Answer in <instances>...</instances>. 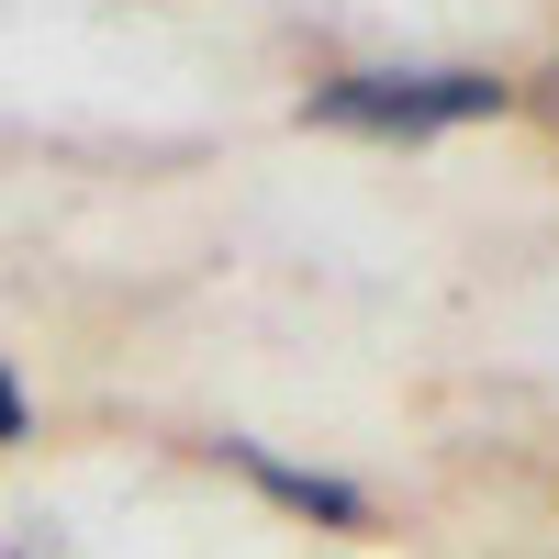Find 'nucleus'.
Instances as JSON below:
<instances>
[{
	"mask_svg": "<svg viewBox=\"0 0 559 559\" xmlns=\"http://www.w3.org/2000/svg\"><path fill=\"white\" fill-rule=\"evenodd\" d=\"M34 437V392L12 381V358H0V448H23Z\"/></svg>",
	"mask_w": 559,
	"mask_h": 559,
	"instance_id": "7ed1b4c3",
	"label": "nucleus"
},
{
	"mask_svg": "<svg viewBox=\"0 0 559 559\" xmlns=\"http://www.w3.org/2000/svg\"><path fill=\"white\" fill-rule=\"evenodd\" d=\"M213 459L224 471H247L280 515H302V526H336V537H369L381 526V503H369V481H347V471H313V459H280L269 437H213Z\"/></svg>",
	"mask_w": 559,
	"mask_h": 559,
	"instance_id": "f03ea898",
	"label": "nucleus"
},
{
	"mask_svg": "<svg viewBox=\"0 0 559 559\" xmlns=\"http://www.w3.org/2000/svg\"><path fill=\"white\" fill-rule=\"evenodd\" d=\"M0 559H45V548H0Z\"/></svg>",
	"mask_w": 559,
	"mask_h": 559,
	"instance_id": "39448f33",
	"label": "nucleus"
},
{
	"mask_svg": "<svg viewBox=\"0 0 559 559\" xmlns=\"http://www.w3.org/2000/svg\"><path fill=\"white\" fill-rule=\"evenodd\" d=\"M548 123H559V68H548Z\"/></svg>",
	"mask_w": 559,
	"mask_h": 559,
	"instance_id": "20e7f679",
	"label": "nucleus"
},
{
	"mask_svg": "<svg viewBox=\"0 0 559 559\" xmlns=\"http://www.w3.org/2000/svg\"><path fill=\"white\" fill-rule=\"evenodd\" d=\"M492 112H515V79H492V68H336L302 90V123L381 134V146H426V134L492 123Z\"/></svg>",
	"mask_w": 559,
	"mask_h": 559,
	"instance_id": "f257e3e1",
	"label": "nucleus"
}]
</instances>
